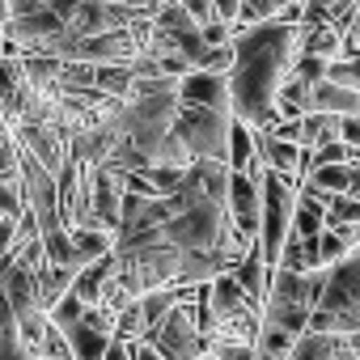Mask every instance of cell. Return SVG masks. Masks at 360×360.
I'll return each mask as SVG.
<instances>
[{"mask_svg": "<svg viewBox=\"0 0 360 360\" xmlns=\"http://www.w3.org/2000/svg\"><path fill=\"white\" fill-rule=\"evenodd\" d=\"M301 56V26H276V22H259L238 30L233 39V72H229V98H233V119L255 127V131H271L280 110H276V94L288 81L292 64Z\"/></svg>", "mask_w": 360, "mask_h": 360, "instance_id": "1", "label": "cell"}, {"mask_svg": "<svg viewBox=\"0 0 360 360\" xmlns=\"http://www.w3.org/2000/svg\"><path fill=\"white\" fill-rule=\"evenodd\" d=\"M322 292H326V267L305 271V276L276 271L271 276V292L263 301V326H276V330L297 339L301 330H309V318H314Z\"/></svg>", "mask_w": 360, "mask_h": 360, "instance_id": "2", "label": "cell"}, {"mask_svg": "<svg viewBox=\"0 0 360 360\" xmlns=\"http://www.w3.org/2000/svg\"><path fill=\"white\" fill-rule=\"evenodd\" d=\"M157 238L165 246H174L178 255H212L229 246L233 238V221H229V208L225 204H191V208H178L161 229Z\"/></svg>", "mask_w": 360, "mask_h": 360, "instance_id": "3", "label": "cell"}, {"mask_svg": "<svg viewBox=\"0 0 360 360\" xmlns=\"http://www.w3.org/2000/svg\"><path fill=\"white\" fill-rule=\"evenodd\" d=\"M229 127H233V115H217L204 106H178V115H174V140L195 161L229 165Z\"/></svg>", "mask_w": 360, "mask_h": 360, "instance_id": "4", "label": "cell"}, {"mask_svg": "<svg viewBox=\"0 0 360 360\" xmlns=\"http://www.w3.org/2000/svg\"><path fill=\"white\" fill-rule=\"evenodd\" d=\"M297 183H288V178L280 174H263V221H259V250L263 259L276 267L288 238H292V212H297Z\"/></svg>", "mask_w": 360, "mask_h": 360, "instance_id": "5", "label": "cell"}, {"mask_svg": "<svg viewBox=\"0 0 360 360\" xmlns=\"http://www.w3.org/2000/svg\"><path fill=\"white\" fill-rule=\"evenodd\" d=\"M144 343L157 347L165 360H204V352H208V335H204L200 322H195V301L178 305L161 326H153V330L144 335Z\"/></svg>", "mask_w": 360, "mask_h": 360, "instance_id": "6", "label": "cell"}, {"mask_svg": "<svg viewBox=\"0 0 360 360\" xmlns=\"http://www.w3.org/2000/svg\"><path fill=\"white\" fill-rule=\"evenodd\" d=\"M263 174L267 165H255L250 174H229V221L246 242H259V221H263Z\"/></svg>", "mask_w": 360, "mask_h": 360, "instance_id": "7", "label": "cell"}, {"mask_svg": "<svg viewBox=\"0 0 360 360\" xmlns=\"http://www.w3.org/2000/svg\"><path fill=\"white\" fill-rule=\"evenodd\" d=\"M229 165L225 161H191V169L183 174V187L178 195H169L174 212L191 208V204H225L229 200Z\"/></svg>", "mask_w": 360, "mask_h": 360, "instance_id": "8", "label": "cell"}, {"mask_svg": "<svg viewBox=\"0 0 360 360\" xmlns=\"http://www.w3.org/2000/svg\"><path fill=\"white\" fill-rule=\"evenodd\" d=\"M9 131H13L18 148L26 157H34L47 174H60L68 165V157H72L68 153V136L60 131V123H13Z\"/></svg>", "mask_w": 360, "mask_h": 360, "instance_id": "9", "label": "cell"}, {"mask_svg": "<svg viewBox=\"0 0 360 360\" xmlns=\"http://www.w3.org/2000/svg\"><path fill=\"white\" fill-rule=\"evenodd\" d=\"M72 360H106V347L115 339V314H106L102 305H89L81 322H72L68 330H60Z\"/></svg>", "mask_w": 360, "mask_h": 360, "instance_id": "10", "label": "cell"}, {"mask_svg": "<svg viewBox=\"0 0 360 360\" xmlns=\"http://www.w3.org/2000/svg\"><path fill=\"white\" fill-rule=\"evenodd\" d=\"M178 102L183 106H204L217 115H233V98H229V77L217 72H187L178 81Z\"/></svg>", "mask_w": 360, "mask_h": 360, "instance_id": "11", "label": "cell"}, {"mask_svg": "<svg viewBox=\"0 0 360 360\" xmlns=\"http://www.w3.org/2000/svg\"><path fill=\"white\" fill-rule=\"evenodd\" d=\"M123 217V178L115 169H94V229L119 233Z\"/></svg>", "mask_w": 360, "mask_h": 360, "instance_id": "12", "label": "cell"}, {"mask_svg": "<svg viewBox=\"0 0 360 360\" xmlns=\"http://www.w3.org/2000/svg\"><path fill=\"white\" fill-rule=\"evenodd\" d=\"M326 200L330 195H322V191L301 183L297 212H292V238H301V242H318L322 238V229H326Z\"/></svg>", "mask_w": 360, "mask_h": 360, "instance_id": "13", "label": "cell"}, {"mask_svg": "<svg viewBox=\"0 0 360 360\" xmlns=\"http://www.w3.org/2000/svg\"><path fill=\"white\" fill-rule=\"evenodd\" d=\"M309 115H335V119H352L360 115V94L343 89L335 81H318L309 89Z\"/></svg>", "mask_w": 360, "mask_h": 360, "instance_id": "14", "label": "cell"}, {"mask_svg": "<svg viewBox=\"0 0 360 360\" xmlns=\"http://www.w3.org/2000/svg\"><path fill=\"white\" fill-rule=\"evenodd\" d=\"M115 267H119V255H102V259H94L89 267H81L77 280H72V297H77L85 309L98 305L102 292H106V284H110V276H115Z\"/></svg>", "mask_w": 360, "mask_h": 360, "instance_id": "15", "label": "cell"}, {"mask_svg": "<svg viewBox=\"0 0 360 360\" xmlns=\"http://www.w3.org/2000/svg\"><path fill=\"white\" fill-rule=\"evenodd\" d=\"M233 276H238V284L246 288V297L255 301V305H263L267 301V292H271V276H276V267L263 259V250H259V242L250 246V255L233 267Z\"/></svg>", "mask_w": 360, "mask_h": 360, "instance_id": "16", "label": "cell"}, {"mask_svg": "<svg viewBox=\"0 0 360 360\" xmlns=\"http://www.w3.org/2000/svg\"><path fill=\"white\" fill-rule=\"evenodd\" d=\"M347 339L343 335H326V330H301L288 360H343Z\"/></svg>", "mask_w": 360, "mask_h": 360, "instance_id": "17", "label": "cell"}, {"mask_svg": "<svg viewBox=\"0 0 360 360\" xmlns=\"http://www.w3.org/2000/svg\"><path fill=\"white\" fill-rule=\"evenodd\" d=\"M356 246H360V225H330V229H322V238H318V259H322V267H335V263L347 259Z\"/></svg>", "mask_w": 360, "mask_h": 360, "instance_id": "18", "label": "cell"}, {"mask_svg": "<svg viewBox=\"0 0 360 360\" xmlns=\"http://www.w3.org/2000/svg\"><path fill=\"white\" fill-rule=\"evenodd\" d=\"M255 165H263V161H259L255 127H246V123L233 119V127H229V169H233V174H250Z\"/></svg>", "mask_w": 360, "mask_h": 360, "instance_id": "19", "label": "cell"}, {"mask_svg": "<svg viewBox=\"0 0 360 360\" xmlns=\"http://www.w3.org/2000/svg\"><path fill=\"white\" fill-rule=\"evenodd\" d=\"M343 51V34L335 26H301V56H318V60H339Z\"/></svg>", "mask_w": 360, "mask_h": 360, "instance_id": "20", "label": "cell"}, {"mask_svg": "<svg viewBox=\"0 0 360 360\" xmlns=\"http://www.w3.org/2000/svg\"><path fill=\"white\" fill-rule=\"evenodd\" d=\"M22 81H26L22 56H0V115H5V123H9V115H13V102H18Z\"/></svg>", "mask_w": 360, "mask_h": 360, "instance_id": "21", "label": "cell"}, {"mask_svg": "<svg viewBox=\"0 0 360 360\" xmlns=\"http://www.w3.org/2000/svg\"><path fill=\"white\" fill-rule=\"evenodd\" d=\"M318 267H322L318 242H301V238H288V246H284V255H280V263H276V271H297V276L318 271Z\"/></svg>", "mask_w": 360, "mask_h": 360, "instance_id": "22", "label": "cell"}, {"mask_svg": "<svg viewBox=\"0 0 360 360\" xmlns=\"http://www.w3.org/2000/svg\"><path fill=\"white\" fill-rule=\"evenodd\" d=\"M68 238H72V250L85 263H94L102 255H115V233H106V229H68Z\"/></svg>", "mask_w": 360, "mask_h": 360, "instance_id": "23", "label": "cell"}, {"mask_svg": "<svg viewBox=\"0 0 360 360\" xmlns=\"http://www.w3.org/2000/svg\"><path fill=\"white\" fill-rule=\"evenodd\" d=\"M347 178H352V165H314L305 187H314L322 195H347Z\"/></svg>", "mask_w": 360, "mask_h": 360, "instance_id": "24", "label": "cell"}, {"mask_svg": "<svg viewBox=\"0 0 360 360\" xmlns=\"http://www.w3.org/2000/svg\"><path fill=\"white\" fill-rule=\"evenodd\" d=\"M26 212V191H22V178H0V217L18 221Z\"/></svg>", "mask_w": 360, "mask_h": 360, "instance_id": "25", "label": "cell"}, {"mask_svg": "<svg viewBox=\"0 0 360 360\" xmlns=\"http://www.w3.org/2000/svg\"><path fill=\"white\" fill-rule=\"evenodd\" d=\"M330 225H360V200L352 195H330L326 200V229Z\"/></svg>", "mask_w": 360, "mask_h": 360, "instance_id": "26", "label": "cell"}, {"mask_svg": "<svg viewBox=\"0 0 360 360\" xmlns=\"http://www.w3.org/2000/svg\"><path fill=\"white\" fill-rule=\"evenodd\" d=\"M326 81H335V85L360 94V56H356V60H343V56L330 60V64H326Z\"/></svg>", "mask_w": 360, "mask_h": 360, "instance_id": "27", "label": "cell"}, {"mask_svg": "<svg viewBox=\"0 0 360 360\" xmlns=\"http://www.w3.org/2000/svg\"><path fill=\"white\" fill-rule=\"evenodd\" d=\"M195 72H217V77H229V72H233V43H225V47H208Z\"/></svg>", "mask_w": 360, "mask_h": 360, "instance_id": "28", "label": "cell"}, {"mask_svg": "<svg viewBox=\"0 0 360 360\" xmlns=\"http://www.w3.org/2000/svg\"><path fill=\"white\" fill-rule=\"evenodd\" d=\"M288 77H297V81H305V85H318V81H326V60H318V56H297V64H292Z\"/></svg>", "mask_w": 360, "mask_h": 360, "instance_id": "29", "label": "cell"}, {"mask_svg": "<svg viewBox=\"0 0 360 360\" xmlns=\"http://www.w3.org/2000/svg\"><path fill=\"white\" fill-rule=\"evenodd\" d=\"M335 9H339V0H305V18H301V26H330Z\"/></svg>", "mask_w": 360, "mask_h": 360, "instance_id": "30", "label": "cell"}, {"mask_svg": "<svg viewBox=\"0 0 360 360\" xmlns=\"http://www.w3.org/2000/svg\"><path fill=\"white\" fill-rule=\"evenodd\" d=\"M187 13H191V22H200V26H208V22H217V9H212V0H178Z\"/></svg>", "mask_w": 360, "mask_h": 360, "instance_id": "31", "label": "cell"}, {"mask_svg": "<svg viewBox=\"0 0 360 360\" xmlns=\"http://www.w3.org/2000/svg\"><path fill=\"white\" fill-rule=\"evenodd\" d=\"M212 9H217V22H225V26H238L242 22V0H212Z\"/></svg>", "mask_w": 360, "mask_h": 360, "instance_id": "32", "label": "cell"}, {"mask_svg": "<svg viewBox=\"0 0 360 360\" xmlns=\"http://www.w3.org/2000/svg\"><path fill=\"white\" fill-rule=\"evenodd\" d=\"M13 246H18V221H0V259L13 255Z\"/></svg>", "mask_w": 360, "mask_h": 360, "instance_id": "33", "label": "cell"}, {"mask_svg": "<svg viewBox=\"0 0 360 360\" xmlns=\"http://www.w3.org/2000/svg\"><path fill=\"white\" fill-rule=\"evenodd\" d=\"M127 360H165L157 347H148L144 339H136V343H127Z\"/></svg>", "mask_w": 360, "mask_h": 360, "instance_id": "34", "label": "cell"}, {"mask_svg": "<svg viewBox=\"0 0 360 360\" xmlns=\"http://www.w3.org/2000/svg\"><path fill=\"white\" fill-rule=\"evenodd\" d=\"M347 195L360 200V165H352V178H347Z\"/></svg>", "mask_w": 360, "mask_h": 360, "instance_id": "35", "label": "cell"}, {"mask_svg": "<svg viewBox=\"0 0 360 360\" xmlns=\"http://www.w3.org/2000/svg\"><path fill=\"white\" fill-rule=\"evenodd\" d=\"M347 34H352V39H356V43H360V22H356V26H352V30H347Z\"/></svg>", "mask_w": 360, "mask_h": 360, "instance_id": "36", "label": "cell"}]
</instances>
